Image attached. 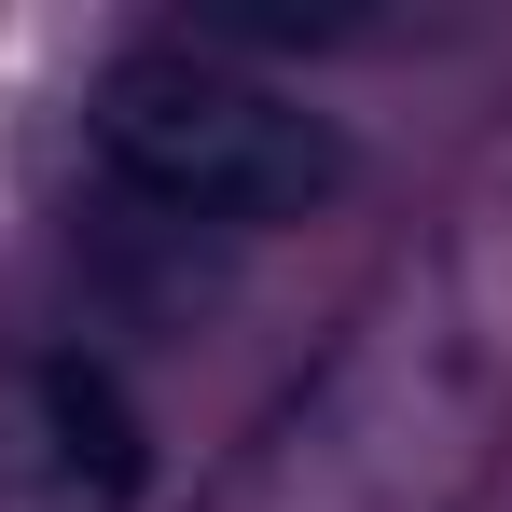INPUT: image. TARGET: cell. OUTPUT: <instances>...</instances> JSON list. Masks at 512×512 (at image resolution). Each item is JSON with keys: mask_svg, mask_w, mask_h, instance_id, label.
<instances>
[{"mask_svg": "<svg viewBox=\"0 0 512 512\" xmlns=\"http://www.w3.org/2000/svg\"><path fill=\"white\" fill-rule=\"evenodd\" d=\"M97 153H111L125 194H153L180 222H305L346 180V139L305 97L250 84L194 42H153L97 84Z\"/></svg>", "mask_w": 512, "mask_h": 512, "instance_id": "cell-1", "label": "cell"}, {"mask_svg": "<svg viewBox=\"0 0 512 512\" xmlns=\"http://www.w3.org/2000/svg\"><path fill=\"white\" fill-rule=\"evenodd\" d=\"M42 429H56V471L84 499H139V416L97 360H42Z\"/></svg>", "mask_w": 512, "mask_h": 512, "instance_id": "cell-2", "label": "cell"}]
</instances>
